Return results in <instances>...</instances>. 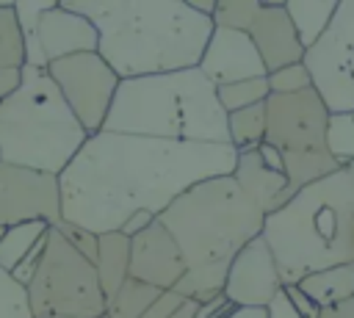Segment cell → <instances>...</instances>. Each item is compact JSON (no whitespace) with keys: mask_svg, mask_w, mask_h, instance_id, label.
I'll return each mask as SVG.
<instances>
[{"mask_svg":"<svg viewBox=\"0 0 354 318\" xmlns=\"http://www.w3.org/2000/svg\"><path fill=\"white\" fill-rule=\"evenodd\" d=\"M232 144H194L100 130L61 171V221L119 232L133 213L155 218L188 188L235 171Z\"/></svg>","mask_w":354,"mask_h":318,"instance_id":"obj_1","label":"cell"},{"mask_svg":"<svg viewBox=\"0 0 354 318\" xmlns=\"http://www.w3.org/2000/svg\"><path fill=\"white\" fill-rule=\"evenodd\" d=\"M100 36L97 53L119 80L199 66L213 19L188 0H66Z\"/></svg>","mask_w":354,"mask_h":318,"instance_id":"obj_2","label":"cell"},{"mask_svg":"<svg viewBox=\"0 0 354 318\" xmlns=\"http://www.w3.org/2000/svg\"><path fill=\"white\" fill-rule=\"evenodd\" d=\"M158 221L169 230L185 260V277L177 282L174 293L205 304L221 296L235 254L263 235L266 213L230 174L196 183L180 194Z\"/></svg>","mask_w":354,"mask_h":318,"instance_id":"obj_3","label":"cell"},{"mask_svg":"<svg viewBox=\"0 0 354 318\" xmlns=\"http://www.w3.org/2000/svg\"><path fill=\"white\" fill-rule=\"evenodd\" d=\"M263 238L282 285H299L307 274L354 263V163L299 188L266 216Z\"/></svg>","mask_w":354,"mask_h":318,"instance_id":"obj_4","label":"cell"},{"mask_svg":"<svg viewBox=\"0 0 354 318\" xmlns=\"http://www.w3.org/2000/svg\"><path fill=\"white\" fill-rule=\"evenodd\" d=\"M102 130L166 141L230 144L227 111L199 66L119 80Z\"/></svg>","mask_w":354,"mask_h":318,"instance_id":"obj_5","label":"cell"},{"mask_svg":"<svg viewBox=\"0 0 354 318\" xmlns=\"http://www.w3.org/2000/svg\"><path fill=\"white\" fill-rule=\"evenodd\" d=\"M86 141L47 69L22 66L19 88L0 102V160L61 177Z\"/></svg>","mask_w":354,"mask_h":318,"instance_id":"obj_6","label":"cell"},{"mask_svg":"<svg viewBox=\"0 0 354 318\" xmlns=\"http://www.w3.org/2000/svg\"><path fill=\"white\" fill-rule=\"evenodd\" d=\"M326 119L329 111L313 88L266 100V144L282 158L288 196L340 169L326 152Z\"/></svg>","mask_w":354,"mask_h":318,"instance_id":"obj_7","label":"cell"},{"mask_svg":"<svg viewBox=\"0 0 354 318\" xmlns=\"http://www.w3.org/2000/svg\"><path fill=\"white\" fill-rule=\"evenodd\" d=\"M25 288L33 318H102L108 312L94 263L55 227H50L41 260Z\"/></svg>","mask_w":354,"mask_h":318,"instance_id":"obj_8","label":"cell"},{"mask_svg":"<svg viewBox=\"0 0 354 318\" xmlns=\"http://www.w3.org/2000/svg\"><path fill=\"white\" fill-rule=\"evenodd\" d=\"M301 64L329 113L354 111V0H337L329 28L304 50Z\"/></svg>","mask_w":354,"mask_h":318,"instance_id":"obj_9","label":"cell"},{"mask_svg":"<svg viewBox=\"0 0 354 318\" xmlns=\"http://www.w3.org/2000/svg\"><path fill=\"white\" fill-rule=\"evenodd\" d=\"M47 75L66 100L75 119L88 135L105 127L111 102L119 88V75L102 61L100 53H77L47 64Z\"/></svg>","mask_w":354,"mask_h":318,"instance_id":"obj_10","label":"cell"},{"mask_svg":"<svg viewBox=\"0 0 354 318\" xmlns=\"http://www.w3.org/2000/svg\"><path fill=\"white\" fill-rule=\"evenodd\" d=\"M25 221L61 224V183L55 174L0 160V230Z\"/></svg>","mask_w":354,"mask_h":318,"instance_id":"obj_11","label":"cell"},{"mask_svg":"<svg viewBox=\"0 0 354 318\" xmlns=\"http://www.w3.org/2000/svg\"><path fill=\"white\" fill-rule=\"evenodd\" d=\"M282 277L277 260L263 235L249 241L232 260L221 296L235 307L249 310H268V304L282 293Z\"/></svg>","mask_w":354,"mask_h":318,"instance_id":"obj_12","label":"cell"},{"mask_svg":"<svg viewBox=\"0 0 354 318\" xmlns=\"http://www.w3.org/2000/svg\"><path fill=\"white\" fill-rule=\"evenodd\" d=\"M183 277H185V260L174 238L158 218L147 230L130 238V279L166 293L174 290Z\"/></svg>","mask_w":354,"mask_h":318,"instance_id":"obj_13","label":"cell"},{"mask_svg":"<svg viewBox=\"0 0 354 318\" xmlns=\"http://www.w3.org/2000/svg\"><path fill=\"white\" fill-rule=\"evenodd\" d=\"M199 72L216 88L268 75L257 47L249 39V33L230 30V28H213V33L207 39V47L199 58Z\"/></svg>","mask_w":354,"mask_h":318,"instance_id":"obj_14","label":"cell"},{"mask_svg":"<svg viewBox=\"0 0 354 318\" xmlns=\"http://www.w3.org/2000/svg\"><path fill=\"white\" fill-rule=\"evenodd\" d=\"M36 41H39L44 61L53 64V61H61L77 53H97L100 36H97V28L86 17L75 14L64 3H50L39 17Z\"/></svg>","mask_w":354,"mask_h":318,"instance_id":"obj_15","label":"cell"},{"mask_svg":"<svg viewBox=\"0 0 354 318\" xmlns=\"http://www.w3.org/2000/svg\"><path fill=\"white\" fill-rule=\"evenodd\" d=\"M246 33H249L252 44L257 47L266 72H277V69L299 64L304 58V47L299 44V36H296L282 3H260Z\"/></svg>","mask_w":354,"mask_h":318,"instance_id":"obj_16","label":"cell"},{"mask_svg":"<svg viewBox=\"0 0 354 318\" xmlns=\"http://www.w3.org/2000/svg\"><path fill=\"white\" fill-rule=\"evenodd\" d=\"M232 180L241 185V191L260 205V210L268 216L279 210L290 196H288V177L282 171H274L271 166L263 163L257 149H243L238 152Z\"/></svg>","mask_w":354,"mask_h":318,"instance_id":"obj_17","label":"cell"},{"mask_svg":"<svg viewBox=\"0 0 354 318\" xmlns=\"http://www.w3.org/2000/svg\"><path fill=\"white\" fill-rule=\"evenodd\" d=\"M97 279L105 293V301H111L119 288L130 279V238L122 232H102L97 235Z\"/></svg>","mask_w":354,"mask_h":318,"instance_id":"obj_18","label":"cell"},{"mask_svg":"<svg viewBox=\"0 0 354 318\" xmlns=\"http://www.w3.org/2000/svg\"><path fill=\"white\" fill-rule=\"evenodd\" d=\"M288 11V19L299 36V44L304 50H310L324 30L329 28L335 11H337V0H288L282 3Z\"/></svg>","mask_w":354,"mask_h":318,"instance_id":"obj_19","label":"cell"},{"mask_svg":"<svg viewBox=\"0 0 354 318\" xmlns=\"http://www.w3.org/2000/svg\"><path fill=\"white\" fill-rule=\"evenodd\" d=\"M296 288L307 293L318 307H329L343 299H351L354 296V263H343V265L307 274Z\"/></svg>","mask_w":354,"mask_h":318,"instance_id":"obj_20","label":"cell"},{"mask_svg":"<svg viewBox=\"0 0 354 318\" xmlns=\"http://www.w3.org/2000/svg\"><path fill=\"white\" fill-rule=\"evenodd\" d=\"M47 232L50 227L44 221H25L17 227H6L0 235V268L14 274L30 257V252L44 241Z\"/></svg>","mask_w":354,"mask_h":318,"instance_id":"obj_21","label":"cell"},{"mask_svg":"<svg viewBox=\"0 0 354 318\" xmlns=\"http://www.w3.org/2000/svg\"><path fill=\"white\" fill-rule=\"evenodd\" d=\"M227 133H230V144L238 152L257 149L266 141V102L227 113Z\"/></svg>","mask_w":354,"mask_h":318,"instance_id":"obj_22","label":"cell"},{"mask_svg":"<svg viewBox=\"0 0 354 318\" xmlns=\"http://www.w3.org/2000/svg\"><path fill=\"white\" fill-rule=\"evenodd\" d=\"M163 290H155V288H149V285H141V282H136V279H127L122 288H119V293L108 301V318H141L152 304H155V299L160 296Z\"/></svg>","mask_w":354,"mask_h":318,"instance_id":"obj_23","label":"cell"},{"mask_svg":"<svg viewBox=\"0 0 354 318\" xmlns=\"http://www.w3.org/2000/svg\"><path fill=\"white\" fill-rule=\"evenodd\" d=\"M25 66V41L14 14V3H0V72Z\"/></svg>","mask_w":354,"mask_h":318,"instance_id":"obj_24","label":"cell"},{"mask_svg":"<svg viewBox=\"0 0 354 318\" xmlns=\"http://www.w3.org/2000/svg\"><path fill=\"white\" fill-rule=\"evenodd\" d=\"M326 152L337 166L354 163V111L329 113L326 119Z\"/></svg>","mask_w":354,"mask_h":318,"instance_id":"obj_25","label":"cell"},{"mask_svg":"<svg viewBox=\"0 0 354 318\" xmlns=\"http://www.w3.org/2000/svg\"><path fill=\"white\" fill-rule=\"evenodd\" d=\"M218 94V102L227 113H235V111H243V108H252V105H260L271 97L268 91V80L266 77H252V80H241V83H230V86H218L216 88Z\"/></svg>","mask_w":354,"mask_h":318,"instance_id":"obj_26","label":"cell"},{"mask_svg":"<svg viewBox=\"0 0 354 318\" xmlns=\"http://www.w3.org/2000/svg\"><path fill=\"white\" fill-rule=\"evenodd\" d=\"M260 8V0H218L213 11V28H230V30H249L254 14Z\"/></svg>","mask_w":354,"mask_h":318,"instance_id":"obj_27","label":"cell"},{"mask_svg":"<svg viewBox=\"0 0 354 318\" xmlns=\"http://www.w3.org/2000/svg\"><path fill=\"white\" fill-rule=\"evenodd\" d=\"M0 318H33L28 288L0 268Z\"/></svg>","mask_w":354,"mask_h":318,"instance_id":"obj_28","label":"cell"},{"mask_svg":"<svg viewBox=\"0 0 354 318\" xmlns=\"http://www.w3.org/2000/svg\"><path fill=\"white\" fill-rule=\"evenodd\" d=\"M266 80H268V91L277 94V97L301 94V91L313 88L310 72H307V66H304L301 61H299V64H290V66H282V69H277V72H268Z\"/></svg>","mask_w":354,"mask_h":318,"instance_id":"obj_29","label":"cell"},{"mask_svg":"<svg viewBox=\"0 0 354 318\" xmlns=\"http://www.w3.org/2000/svg\"><path fill=\"white\" fill-rule=\"evenodd\" d=\"M196 307H199L196 301H188V299L177 296L174 290H166L155 299V304L141 318H194Z\"/></svg>","mask_w":354,"mask_h":318,"instance_id":"obj_30","label":"cell"},{"mask_svg":"<svg viewBox=\"0 0 354 318\" xmlns=\"http://www.w3.org/2000/svg\"><path fill=\"white\" fill-rule=\"evenodd\" d=\"M194 318H268L266 310H249V307H235L224 296H216L205 304L196 307Z\"/></svg>","mask_w":354,"mask_h":318,"instance_id":"obj_31","label":"cell"},{"mask_svg":"<svg viewBox=\"0 0 354 318\" xmlns=\"http://www.w3.org/2000/svg\"><path fill=\"white\" fill-rule=\"evenodd\" d=\"M86 260H97V235L94 232H88V230H83V227H75V224H66V221H61L58 227H55Z\"/></svg>","mask_w":354,"mask_h":318,"instance_id":"obj_32","label":"cell"},{"mask_svg":"<svg viewBox=\"0 0 354 318\" xmlns=\"http://www.w3.org/2000/svg\"><path fill=\"white\" fill-rule=\"evenodd\" d=\"M282 293H285V299L290 301V307H293L301 318H318L321 307H318L307 293H301L296 285H285V288H282Z\"/></svg>","mask_w":354,"mask_h":318,"instance_id":"obj_33","label":"cell"},{"mask_svg":"<svg viewBox=\"0 0 354 318\" xmlns=\"http://www.w3.org/2000/svg\"><path fill=\"white\" fill-rule=\"evenodd\" d=\"M22 83V69H3L0 72V102L11 97Z\"/></svg>","mask_w":354,"mask_h":318,"instance_id":"obj_34","label":"cell"},{"mask_svg":"<svg viewBox=\"0 0 354 318\" xmlns=\"http://www.w3.org/2000/svg\"><path fill=\"white\" fill-rule=\"evenodd\" d=\"M152 221H155V216H152V213H133V216L124 221V227H122L119 232H122V235H127V238H133V235H138L141 230H147Z\"/></svg>","mask_w":354,"mask_h":318,"instance_id":"obj_35","label":"cell"},{"mask_svg":"<svg viewBox=\"0 0 354 318\" xmlns=\"http://www.w3.org/2000/svg\"><path fill=\"white\" fill-rule=\"evenodd\" d=\"M318 318H354V296H351V299H343V301H337V304L321 307Z\"/></svg>","mask_w":354,"mask_h":318,"instance_id":"obj_36","label":"cell"},{"mask_svg":"<svg viewBox=\"0 0 354 318\" xmlns=\"http://www.w3.org/2000/svg\"><path fill=\"white\" fill-rule=\"evenodd\" d=\"M266 312H268V318H301V315L290 307V301L285 299V293H279V296L268 304V310H266Z\"/></svg>","mask_w":354,"mask_h":318,"instance_id":"obj_37","label":"cell"},{"mask_svg":"<svg viewBox=\"0 0 354 318\" xmlns=\"http://www.w3.org/2000/svg\"><path fill=\"white\" fill-rule=\"evenodd\" d=\"M102 318H108V315H102Z\"/></svg>","mask_w":354,"mask_h":318,"instance_id":"obj_38","label":"cell"},{"mask_svg":"<svg viewBox=\"0 0 354 318\" xmlns=\"http://www.w3.org/2000/svg\"><path fill=\"white\" fill-rule=\"evenodd\" d=\"M0 235H3V230H0Z\"/></svg>","mask_w":354,"mask_h":318,"instance_id":"obj_39","label":"cell"}]
</instances>
